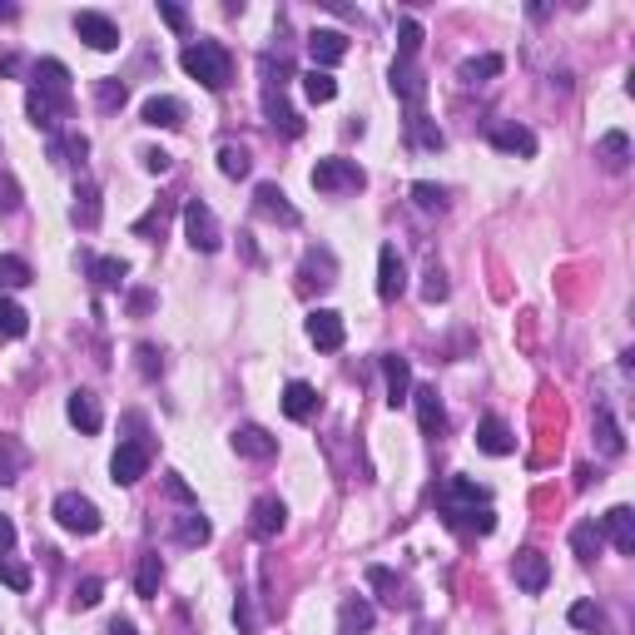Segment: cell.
Returning a JSON list of instances; mask_svg holds the SVG:
<instances>
[{
  "mask_svg": "<svg viewBox=\"0 0 635 635\" xmlns=\"http://www.w3.org/2000/svg\"><path fill=\"white\" fill-rule=\"evenodd\" d=\"M179 65L204 85V90H229V80H234V55L219 45V40H189L184 45V55H179Z\"/></svg>",
  "mask_w": 635,
  "mask_h": 635,
  "instance_id": "6da1fadb",
  "label": "cell"
},
{
  "mask_svg": "<svg viewBox=\"0 0 635 635\" xmlns=\"http://www.w3.org/2000/svg\"><path fill=\"white\" fill-rule=\"evenodd\" d=\"M308 179H313L318 194H358V189L368 184V174H363L353 159H318Z\"/></svg>",
  "mask_w": 635,
  "mask_h": 635,
  "instance_id": "7a4b0ae2",
  "label": "cell"
},
{
  "mask_svg": "<svg viewBox=\"0 0 635 635\" xmlns=\"http://www.w3.org/2000/svg\"><path fill=\"white\" fill-rule=\"evenodd\" d=\"M55 521H60L65 531H75V536H100V526H105L100 507H95L90 497H80V492H60V497H55Z\"/></svg>",
  "mask_w": 635,
  "mask_h": 635,
  "instance_id": "3957f363",
  "label": "cell"
},
{
  "mask_svg": "<svg viewBox=\"0 0 635 635\" xmlns=\"http://www.w3.org/2000/svg\"><path fill=\"white\" fill-rule=\"evenodd\" d=\"M184 234H189V244H194L199 254H219V244H224L219 219H214V209H209L204 199H189V204H184Z\"/></svg>",
  "mask_w": 635,
  "mask_h": 635,
  "instance_id": "277c9868",
  "label": "cell"
},
{
  "mask_svg": "<svg viewBox=\"0 0 635 635\" xmlns=\"http://www.w3.org/2000/svg\"><path fill=\"white\" fill-rule=\"evenodd\" d=\"M144 472H149V442H120L115 457H110V477L120 487H134Z\"/></svg>",
  "mask_w": 635,
  "mask_h": 635,
  "instance_id": "5b68a950",
  "label": "cell"
},
{
  "mask_svg": "<svg viewBox=\"0 0 635 635\" xmlns=\"http://www.w3.org/2000/svg\"><path fill=\"white\" fill-rule=\"evenodd\" d=\"M75 35H80L90 50H115V45H120V25H115L110 15H100V10H80V15H75Z\"/></svg>",
  "mask_w": 635,
  "mask_h": 635,
  "instance_id": "8992f818",
  "label": "cell"
},
{
  "mask_svg": "<svg viewBox=\"0 0 635 635\" xmlns=\"http://www.w3.org/2000/svg\"><path fill=\"white\" fill-rule=\"evenodd\" d=\"M308 338H313V348L338 353V348H343V338H348L343 313H333V308H313V313H308Z\"/></svg>",
  "mask_w": 635,
  "mask_h": 635,
  "instance_id": "52a82bcc",
  "label": "cell"
},
{
  "mask_svg": "<svg viewBox=\"0 0 635 635\" xmlns=\"http://www.w3.org/2000/svg\"><path fill=\"white\" fill-rule=\"evenodd\" d=\"M65 417H70V427H80L85 437H95V432L105 427V407H100V397H95V392H85V387H75V392H70Z\"/></svg>",
  "mask_w": 635,
  "mask_h": 635,
  "instance_id": "ba28073f",
  "label": "cell"
},
{
  "mask_svg": "<svg viewBox=\"0 0 635 635\" xmlns=\"http://www.w3.org/2000/svg\"><path fill=\"white\" fill-rule=\"evenodd\" d=\"M402 288H407V263H402V254H397L392 244H382V254H378V298H382V303H397V298H402Z\"/></svg>",
  "mask_w": 635,
  "mask_h": 635,
  "instance_id": "9c48e42d",
  "label": "cell"
},
{
  "mask_svg": "<svg viewBox=\"0 0 635 635\" xmlns=\"http://www.w3.org/2000/svg\"><path fill=\"white\" fill-rule=\"evenodd\" d=\"M511 576H516V586H521L526 596H536V591H546V581H551V561H546L541 551H516Z\"/></svg>",
  "mask_w": 635,
  "mask_h": 635,
  "instance_id": "30bf717a",
  "label": "cell"
},
{
  "mask_svg": "<svg viewBox=\"0 0 635 635\" xmlns=\"http://www.w3.org/2000/svg\"><path fill=\"white\" fill-rule=\"evenodd\" d=\"M254 209H258V219H273V224H283V229H293V224H298V209L288 204V194H283L278 184H258V189H254Z\"/></svg>",
  "mask_w": 635,
  "mask_h": 635,
  "instance_id": "8fae6325",
  "label": "cell"
},
{
  "mask_svg": "<svg viewBox=\"0 0 635 635\" xmlns=\"http://www.w3.org/2000/svg\"><path fill=\"white\" fill-rule=\"evenodd\" d=\"M387 85H392V95H397V100H407L412 110H417V105H422V95H427V80H422V70H417L412 60H392Z\"/></svg>",
  "mask_w": 635,
  "mask_h": 635,
  "instance_id": "7c38bea8",
  "label": "cell"
},
{
  "mask_svg": "<svg viewBox=\"0 0 635 635\" xmlns=\"http://www.w3.org/2000/svg\"><path fill=\"white\" fill-rule=\"evenodd\" d=\"M407 402L417 407V427H422L427 437H442V432H447V412H442L437 387H412V397H407Z\"/></svg>",
  "mask_w": 635,
  "mask_h": 635,
  "instance_id": "4fadbf2b",
  "label": "cell"
},
{
  "mask_svg": "<svg viewBox=\"0 0 635 635\" xmlns=\"http://www.w3.org/2000/svg\"><path fill=\"white\" fill-rule=\"evenodd\" d=\"M382 382H387V407H402L412 397V368L402 353H382Z\"/></svg>",
  "mask_w": 635,
  "mask_h": 635,
  "instance_id": "5bb4252c",
  "label": "cell"
},
{
  "mask_svg": "<svg viewBox=\"0 0 635 635\" xmlns=\"http://www.w3.org/2000/svg\"><path fill=\"white\" fill-rule=\"evenodd\" d=\"M229 442H234V452H239V457H249V462H268V457H278V437H268V432L254 427V422H249V427H234V437H229Z\"/></svg>",
  "mask_w": 635,
  "mask_h": 635,
  "instance_id": "9a60e30c",
  "label": "cell"
},
{
  "mask_svg": "<svg viewBox=\"0 0 635 635\" xmlns=\"http://www.w3.org/2000/svg\"><path fill=\"white\" fill-rule=\"evenodd\" d=\"M283 521H288V507L278 497H258L254 511H249V531H254L258 541H273L283 531Z\"/></svg>",
  "mask_w": 635,
  "mask_h": 635,
  "instance_id": "2e32d148",
  "label": "cell"
},
{
  "mask_svg": "<svg viewBox=\"0 0 635 635\" xmlns=\"http://www.w3.org/2000/svg\"><path fill=\"white\" fill-rule=\"evenodd\" d=\"M308 55H313V70H328L348 55V35L343 30H313L308 35Z\"/></svg>",
  "mask_w": 635,
  "mask_h": 635,
  "instance_id": "e0dca14e",
  "label": "cell"
},
{
  "mask_svg": "<svg viewBox=\"0 0 635 635\" xmlns=\"http://www.w3.org/2000/svg\"><path fill=\"white\" fill-rule=\"evenodd\" d=\"M601 536H611L621 556H635V511L631 507H611L606 516H601Z\"/></svg>",
  "mask_w": 635,
  "mask_h": 635,
  "instance_id": "ac0fdd59",
  "label": "cell"
},
{
  "mask_svg": "<svg viewBox=\"0 0 635 635\" xmlns=\"http://www.w3.org/2000/svg\"><path fill=\"white\" fill-rule=\"evenodd\" d=\"M35 90L70 105V70H65V60H35Z\"/></svg>",
  "mask_w": 635,
  "mask_h": 635,
  "instance_id": "d6986e66",
  "label": "cell"
},
{
  "mask_svg": "<svg viewBox=\"0 0 635 635\" xmlns=\"http://www.w3.org/2000/svg\"><path fill=\"white\" fill-rule=\"evenodd\" d=\"M139 115H144V125L149 129H179L184 125V105H179L174 95H149Z\"/></svg>",
  "mask_w": 635,
  "mask_h": 635,
  "instance_id": "ffe728a7",
  "label": "cell"
},
{
  "mask_svg": "<svg viewBox=\"0 0 635 635\" xmlns=\"http://www.w3.org/2000/svg\"><path fill=\"white\" fill-rule=\"evenodd\" d=\"M477 447L487 452V457H511L516 452V437H511V427L502 417H482V427H477Z\"/></svg>",
  "mask_w": 635,
  "mask_h": 635,
  "instance_id": "44dd1931",
  "label": "cell"
},
{
  "mask_svg": "<svg viewBox=\"0 0 635 635\" xmlns=\"http://www.w3.org/2000/svg\"><path fill=\"white\" fill-rule=\"evenodd\" d=\"M487 139H492L502 154H521V159L536 154V134H531L526 125H492L487 129Z\"/></svg>",
  "mask_w": 635,
  "mask_h": 635,
  "instance_id": "7402d4cb",
  "label": "cell"
},
{
  "mask_svg": "<svg viewBox=\"0 0 635 635\" xmlns=\"http://www.w3.org/2000/svg\"><path fill=\"white\" fill-rule=\"evenodd\" d=\"M447 526L472 531V536H492L497 531V511L492 507H447Z\"/></svg>",
  "mask_w": 635,
  "mask_h": 635,
  "instance_id": "603a6c76",
  "label": "cell"
},
{
  "mask_svg": "<svg viewBox=\"0 0 635 635\" xmlns=\"http://www.w3.org/2000/svg\"><path fill=\"white\" fill-rule=\"evenodd\" d=\"M65 110H70L65 100H50V95H40V90L30 85V95H25V115H30V125L35 129H55Z\"/></svg>",
  "mask_w": 635,
  "mask_h": 635,
  "instance_id": "cb8c5ba5",
  "label": "cell"
},
{
  "mask_svg": "<svg viewBox=\"0 0 635 635\" xmlns=\"http://www.w3.org/2000/svg\"><path fill=\"white\" fill-rule=\"evenodd\" d=\"M30 467V452H25V442L20 437H10V432H0V482L10 487V482H20V472Z\"/></svg>",
  "mask_w": 635,
  "mask_h": 635,
  "instance_id": "d4e9b609",
  "label": "cell"
},
{
  "mask_svg": "<svg viewBox=\"0 0 635 635\" xmlns=\"http://www.w3.org/2000/svg\"><path fill=\"white\" fill-rule=\"evenodd\" d=\"M373 621H378V611H373L363 596H348V601H343V611H338V631H343V635L373 631Z\"/></svg>",
  "mask_w": 635,
  "mask_h": 635,
  "instance_id": "484cf974",
  "label": "cell"
},
{
  "mask_svg": "<svg viewBox=\"0 0 635 635\" xmlns=\"http://www.w3.org/2000/svg\"><path fill=\"white\" fill-rule=\"evenodd\" d=\"M283 412H288L293 422L318 417V392H313L308 382H288V387H283Z\"/></svg>",
  "mask_w": 635,
  "mask_h": 635,
  "instance_id": "4316f807",
  "label": "cell"
},
{
  "mask_svg": "<svg viewBox=\"0 0 635 635\" xmlns=\"http://www.w3.org/2000/svg\"><path fill=\"white\" fill-rule=\"evenodd\" d=\"M596 159L611 169V174H621L626 164H631V139L621 134V129H611V134H601V144H596Z\"/></svg>",
  "mask_w": 635,
  "mask_h": 635,
  "instance_id": "83f0119b",
  "label": "cell"
},
{
  "mask_svg": "<svg viewBox=\"0 0 635 635\" xmlns=\"http://www.w3.org/2000/svg\"><path fill=\"white\" fill-rule=\"evenodd\" d=\"M70 219H75L80 229H95V224H100V189H95L90 179H80V189H75V209H70Z\"/></svg>",
  "mask_w": 635,
  "mask_h": 635,
  "instance_id": "f1b7e54d",
  "label": "cell"
},
{
  "mask_svg": "<svg viewBox=\"0 0 635 635\" xmlns=\"http://www.w3.org/2000/svg\"><path fill=\"white\" fill-rule=\"evenodd\" d=\"M159 586H164V561H159V551H144L139 571H134V591L149 601V596H159Z\"/></svg>",
  "mask_w": 635,
  "mask_h": 635,
  "instance_id": "f546056e",
  "label": "cell"
},
{
  "mask_svg": "<svg viewBox=\"0 0 635 635\" xmlns=\"http://www.w3.org/2000/svg\"><path fill=\"white\" fill-rule=\"evenodd\" d=\"M447 507H487V487H477L472 477H452L447 492H442Z\"/></svg>",
  "mask_w": 635,
  "mask_h": 635,
  "instance_id": "4dcf8cb0",
  "label": "cell"
},
{
  "mask_svg": "<svg viewBox=\"0 0 635 635\" xmlns=\"http://www.w3.org/2000/svg\"><path fill=\"white\" fill-rule=\"evenodd\" d=\"M601 546H606V536H601L596 521H576V526H571V551H576L581 561H596Z\"/></svg>",
  "mask_w": 635,
  "mask_h": 635,
  "instance_id": "1f68e13d",
  "label": "cell"
},
{
  "mask_svg": "<svg viewBox=\"0 0 635 635\" xmlns=\"http://www.w3.org/2000/svg\"><path fill=\"white\" fill-rule=\"evenodd\" d=\"M85 268L95 273V283H100V288H120V283L129 278L125 258H95V254H85Z\"/></svg>",
  "mask_w": 635,
  "mask_h": 635,
  "instance_id": "d6a6232c",
  "label": "cell"
},
{
  "mask_svg": "<svg viewBox=\"0 0 635 635\" xmlns=\"http://www.w3.org/2000/svg\"><path fill=\"white\" fill-rule=\"evenodd\" d=\"M462 85H482V80H492V75H502V55H472V60H462Z\"/></svg>",
  "mask_w": 635,
  "mask_h": 635,
  "instance_id": "836d02e7",
  "label": "cell"
},
{
  "mask_svg": "<svg viewBox=\"0 0 635 635\" xmlns=\"http://www.w3.org/2000/svg\"><path fill=\"white\" fill-rule=\"evenodd\" d=\"M249 169H254V159H249L244 144H219V174L224 179H244Z\"/></svg>",
  "mask_w": 635,
  "mask_h": 635,
  "instance_id": "e575fe53",
  "label": "cell"
},
{
  "mask_svg": "<svg viewBox=\"0 0 635 635\" xmlns=\"http://www.w3.org/2000/svg\"><path fill=\"white\" fill-rule=\"evenodd\" d=\"M596 442H601L606 457H621V452H626V437H621V427H616L611 412H596Z\"/></svg>",
  "mask_w": 635,
  "mask_h": 635,
  "instance_id": "d590c367",
  "label": "cell"
},
{
  "mask_svg": "<svg viewBox=\"0 0 635 635\" xmlns=\"http://www.w3.org/2000/svg\"><path fill=\"white\" fill-rule=\"evenodd\" d=\"M263 110H268V125H273V129H283L288 139H298V134H303V120H298V115H293V110H288L283 100L263 95Z\"/></svg>",
  "mask_w": 635,
  "mask_h": 635,
  "instance_id": "8d00e7d4",
  "label": "cell"
},
{
  "mask_svg": "<svg viewBox=\"0 0 635 635\" xmlns=\"http://www.w3.org/2000/svg\"><path fill=\"white\" fill-rule=\"evenodd\" d=\"M303 95H308L313 105H328V100L338 95V80H333L328 70H308V75H303Z\"/></svg>",
  "mask_w": 635,
  "mask_h": 635,
  "instance_id": "74e56055",
  "label": "cell"
},
{
  "mask_svg": "<svg viewBox=\"0 0 635 635\" xmlns=\"http://www.w3.org/2000/svg\"><path fill=\"white\" fill-rule=\"evenodd\" d=\"M174 536L184 541V546H204L209 536H214V526L199 516V511H189V516H179V526H174Z\"/></svg>",
  "mask_w": 635,
  "mask_h": 635,
  "instance_id": "f35d334b",
  "label": "cell"
},
{
  "mask_svg": "<svg viewBox=\"0 0 635 635\" xmlns=\"http://www.w3.org/2000/svg\"><path fill=\"white\" fill-rule=\"evenodd\" d=\"M25 333H30L25 308H20V303H10V298H0V338H25Z\"/></svg>",
  "mask_w": 635,
  "mask_h": 635,
  "instance_id": "ab89813d",
  "label": "cell"
},
{
  "mask_svg": "<svg viewBox=\"0 0 635 635\" xmlns=\"http://www.w3.org/2000/svg\"><path fill=\"white\" fill-rule=\"evenodd\" d=\"M35 273H30V263L20 254H0V288H25Z\"/></svg>",
  "mask_w": 635,
  "mask_h": 635,
  "instance_id": "60d3db41",
  "label": "cell"
},
{
  "mask_svg": "<svg viewBox=\"0 0 635 635\" xmlns=\"http://www.w3.org/2000/svg\"><path fill=\"white\" fill-rule=\"evenodd\" d=\"M417 50H422V25L417 20H402L397 25V60H417Z\"/></svg>",
  "mask_w": 635,
  "mask_h": 635,
  "instance_id": "b9f144b4",
  "label": "cell"
},
{
  "mask_svg": "<svg viewBox=\"0 0 635 635\" xmlns=\"http://www.w3.org/2000/svg\"><path fill=\"white\" fill-rule=\"evenodd\" d=\"M412 199H417V209H437V214L447 209V189L442 184H427V179L412 184Z\"/></svg>",
  "mask_w": 635,
  "mask_h": 635,
  "instance_id": "7bdbcfd3",
  "label": "cell"
},
{
  "mask_svg": "<svg viewBox=\"0 0 635 635\" xmlns=\"http://www.w3.org/2000/svg\"><path fill=\"white\" fill-rule=\"evenodd\" d=\"M407 129H412V139H417L422 149H442V144H447V139H442V129H437V125H427V115H417V110H412V120H407Z\"/></svg>",
  "mask_w": 635,
  "mask_h": 635,
  "instance_id": "ee69618b",
  "label": "cell"
},
{
  "mask_svg": "<svg viewBox=\"0 0 635 635\" xmlns=\"http://www.w3.org/2000/svg\"><path fill=\"white\" fill-rule=\"evenodd\" d=\"M368 586H373V591H382V601H392V606H397V591H402V581H397L387 566H368Z\"/></svg>",
  "mask_w": 635,
  "mask_h": 635,
  "instance_id": "f6af8a7d",
  "label": "cell"
},
{
  "mask_svg": "<svg viewBox=\"0 0 635 635\" xmlns=\"http://www.w3.org/2000/svg\"><path fill=\"white\" fill-rule=\"evenodd\" d=\"M169 209H174V204H164V199H159V204H154V209H149V214H144V219L134 224V234H139V239H149L154 229L164 234V224H169Z\"/></svg>",
  "mask_w": 635,
  "mask_h": 635,
  "instance_id": "bcb514c9",
  "label": "cell"
},
{
  "mask_svg": "<svg viewBox=\"0 0 635 635\" xmlns=\"http://www.w3.org/2000/svg\"><path fill=\"white\" fill-rule=\"evenodd\" d=\"M0 581H5L10 591H30V571H25L20 561H10V556H0Z\"/></svg>",
  "mask_w": 635,
  "mask_h": 635,
  "instance_id": "7dc6e473",
  "label": "cell"
},
{
  "mask_svg": "<svg viewBox=\"0 0 635 635\" xmlns=\"http://www.w3.org/2000/svg\"><path fill=\"white\" fill-rule=\"evenodd\" d=\"M95 100H100V110H120L125 105V85L120 80H100L95 85Z\"/></svg>",
  "mask_w": 635,
  "mask_h": 635,
  "instance_id": "c3c4849f",
  "label": "cell"
},
{
  "mask_svg": "<svg viewBox=\"0 0 635 635\" xmlns=\"http://www.w3.org/2000/svg\"><path fill=\"white\" fill-rule=\"evenodd\" d=\"M100 596H105V586H100L95 576H85V581L75 586V606H80V611H95V606H100Z\"/></svg>",
  "mask_w": 635,
  "mask_h": 635,
  "instance_id": "681fc988",
  "label": "cell"
},
{
  "mask_svg": "<svg viewBox=\"0 0 635 635\" xmlns=\"http://www.w3.org/2000/svg\"><path fill=\"white\" fill-rule=\"evenodd\" d=\"M447 293H452V288H447V273H442V268H427V283H422V298H427V303H442Z\"/></svg>",
  "mask_w": 635,
  "mask_h": 635,
  "instance_id": "f907efd6",
  "label": "cell"
},
{
  "mask_svg": "<svg viewBox=\"0 0 635 635\" xmlns=\"http://www.w3.org/2000/svg\"><path fill=\"white\" fill-rule=\"evenodd\" d=\"M571 626H576V631H596V626H601V611H596L591 601H576V606H571Z\"/></svg>",
  "mask_w": 635,
  "mask_h": 635,
  "instance_id": "816d5d0a",
  "label": "cell"
},
{
  "mask_svg": "<svg viewBox=\"0 0 635 635\" xmlns=\"http://www.w3.org/2000/svg\"><path fill=\"white\" fill-rule=\"evenodd\" d=\"M159 15H164V25H169V30L189 35V10H184V5H169V0H159Z\"/></svg>",
  "mask_w": 635,
  "mask_h": 635,
  "instance_id": "f5cc1de1",
  "label": "cell"
},
{
  "mask_svg": "<svg viewBox=\"0 0 635 635\" xmlns=\"http://www.w3.org/2000/svg\"><path fill=\"white\" fill-rule=\"evenodd\" d=\"M20 209V184L15 174H0V214H15Z\"/></svg>",
  "mask_w": 635,
  "mask_h": 635,
  "instance_id": "db71d44e",
  "label": "cell"
},
{
  "mask_svg": "<svg viewBox=\"0 0 635 635\" xmlns=\"http://www.w3.org/2000/svg\"><path fill=\"white\" fill-rule=\"evenodd\" d=\"M234 626H239L244 635H254V631H258V621H254V606H249V596H239V601H234Z\"/></svg>",
  "mask_w": 635,
  "mask_h": 635,
  "instance_id": "11a10c76",
  "label": "cell"
},
{
  "mask_svg": "<svg viewBox=\"0 0 635 635\" xmlns=\"http://www.w3.org/2000/svg\"><path fill=\"white\" fill-rule=\"evenodd\" d=\"M139 159H144V169H149V174H164V169H169V164H174V159H169V154H164V149H144V154H139Z\"/></svg>",
  "mask_w": 635,
  "mask_h": 635,
  "instance_id": "9f6ffc18",
  "label": "cell"
},
{
  "mask_svg": "<svg viewBox=\"0 0 635 635\" xmlns=\"http://www.w3.org/2000/svg\"><path fill=\"white\" fill-rule=\"evenodd\" d=\"M139 368H144V378H159V373H164V363H159V353H154L149 343L139 348Z\"/></svg>",
  "mask_w": 635,
  "mask_h": 635,
  "instance_id": "6f0895ef",
  "label": "cell"
},
{
  "mask_svg": "<svg viewBox=\"0 0 635 635\" xmlns=\"http://www.w3.org/2000/svg\"><path fill=\"white\" fill-rule=\"evenodd\" d=\"M10 546H15V521H10V516H0V556H5Z\"/></svg>",
  "mask_w": 635,
  "mask_h": 635,
  "instance_id": "680465c9",
  "label": "cell"
},
{
  "mask_svg": "<svg viewBox=\"0 0 635 635\" xmlns=\"http://www.w3.org/2000/svg\"><path fill=\"white\" fill-rule=\"evenodd\" d=\"M129 308H134V313H149V308H154V298H149V293H134V298H129Z\"/></svg>",
  "mask_w": 635,
  "mask_h": 635,
  "instance_id": "91938a15",
  "label": "cell"
},
{
  "mask_svg": "<svg viewBox=\"0 0 635 635\" xmlns=\"http://www.w3.org/2000/svg\"><path fill=\"white\" fill-rule=\"evenodd\" d=\"M110 635H134V626L129 621H110Z\"/></svg>",
  "mask_w": 635,
  "mask_h": 635,
  "instance_id": "94428289",
  "label": "cell"
},
{
  "mask_svg": "<svg viewBox=\"0 0 635 635\" xmlns=\"http://www.w3.org/2000/svg\"><path fill=\"white\" fill-rule=\"evenodd\" d=\"M0 20H15V5H0Z\"/></svg>",
  "mask_w": 635,
  "mask_h": 635,
  "instance_id": "6125c7cd",
  "label": "cell"
}]
</instances>
